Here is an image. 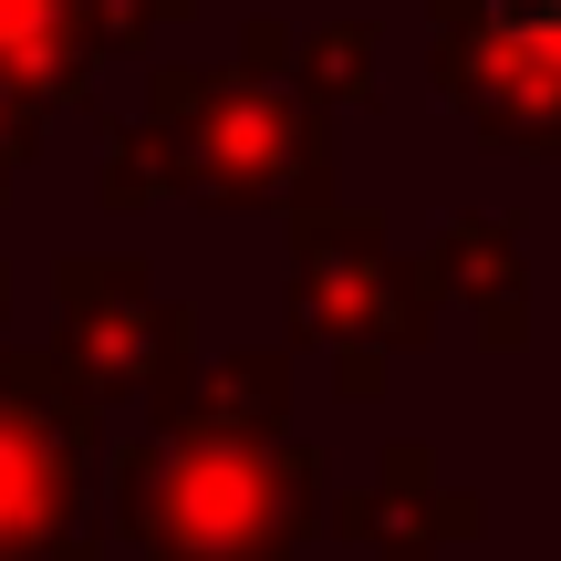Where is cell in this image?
<instances>
[{
    "mask_svg": "<svg viewBox=\"0 0 561 561\" xmlns=\"http://www.w3.org/2000/svg\"><path fill=\"white\" fill-rule=\"evenodd\" d=\"M104 208H333V115L301 73L261 62H157L146 104L104 136Z\"/></svg>",
    "mask_w": 561,
    "mask_h": 561,
    "instance_id": "1",
    "label": "cell"
},
{
    "mask_svg": "<svg viewBox=\"0 0 561 561\" xmlns=\"http://www.w3.org/2000/svg\"><path fill=\"white\" fill-rule=\"evenodd\" d=\"M115 530L136 561H301L322 458L291 426H146L115 458Z\"/></svg>",
    "mask_w": 561,
    "mask_h": 561,
    "instance_id": "2",
    "label": "cell"
},
{
    "mask_svg": "<svg viewBox=\"0 0 561 561\" xmlns=\"http://www.w3.org/2000/svg\"><path fill=\"white\" fill-rule=\"evenodd\" d=\"M447 280L405 261L375 208H291V333L333 354H416Z\"/></svg>",
    "mask_w": 561,
    "mask_h": 561,
    "instance_id": "3",
    "label": "cell"
},
{
    "mask_svg": "<svg viewBox=\"0 0 561 561\" xmlns=\"http://www.w3.org/2000/svg\"><path fill=\"white\" fill-rule=\"evenodd\" d=\"M104 447V396L62 354H0V561H62Z\"/></svg>",
    "mask_w": 561,
    "mask_h": 561,
    "instance_id": "4",
    "label": "cell"
},
{
    "mask_svg": "<svg viewBox=\"0 0 561 561\" xmlns=\"http://www.w3.org/2000/svg\"><path fill=\"white\" fill-rule=\"evenodd\" d=\"M426 73L489 146L561 157V0H426Z\"/></svg>",
    "mask_w": 561,
    "mask_h": 561,
    "instance_id": "5",
    "label": "cell"
},
{
    "mask_svg": "<svg viewBox=\"0 0 561 561\" xmlns=\"http://www.w3.org/2000/svg\"><path fill=\"white\" fill-rule=\"evenodd\" d=\"M53 354L94 385L104 405H157L167 385L198 364V312L157 291L146 261H94V250H62L53 261Z\"/></svg>",
    "mask_w": 561,
    "mask_h": 561,
    "instance_id": "6",
    "label": "cell"
},
{
    "mask_svg": "<svg viewBox=\"0 0 561 561\" xmlns=\"http://www.w3.org/2000/svg\"><path fill=\"white\" fill-rule=\"evenodd\" d=\"M198 0H0V94L32 115H73L115 53H146Z\"/></svg>",
    "mask_w": 561,
    "mask_h": 561,
    "instance_id": "7",
    "label": "cell"
},
{
    "mask_svg": "<svg viewBox=\"0 0 561 561\" xmlns=\"http://www.w3.org/2000/svg\"><path fill=\"white\" fill-rule=\"evenodd\" d=\"M479 530H489V500L447 489L426 468V447H385V468L343 500V541H375L385 561H426L447 541H479Z\"/></svg>",
    "mask_w": 561,
    "mask_h": 561,
    "instance_id": "8",
    "label": "cell"
},
{
    "mask_svg": "<svg viewBox=\"0 0 561 561\" xmlns=\"http://www.w3.org/2000/svg\"><path fill=\"white\" fill-rule=\"evenodd\" d=\"M426 261H437V280L468 301V322H479L489 354H510V343L530 333V261H520V240H510L500 219H479V208H468V219H447Z\"/></svg>",
    "mask_w": 561,
    "mask_h": 561,
    "instance_id": "9",
    "label": "cell"
},
{
    "mask_svg": "<svg viewBox=\"0 0 561 561\" xmlns=\"http://www.w3.org/2000/svg\"><path fill=\"white\" fill-rule=\"evenodd\" d=\"M291 416V364L280 354H219L187 364L157 396V426H280Z\"/></svg>",
    "mask_w": 561,
    "mask_h": 561,
    "instance_id": "10",
    "label": "cell"
},
{
    "mask_svg": "<svg viewBox=\"0 0 561 561\" xmlns=\"http://www.w3.org/2000/svg\"><path fill=\"white\" fill-rule=\"evenodd\" d=\"M301 94H312L322 115H364V104H375V32H364V21L312 32L301 42Z\"/></svg>",
    "mask_w": 561,
    "mask_h": 561,
    "instance_id": "11",
    "label": "cell"
},
{
    "mask_svg": "<svg viewBox=\"0 0 561 561\" xmlns=\"http://www.w3.org/2000/svg\"><path fill=\"white\" fill-rule=\"evenodd\" d=\"M32 157H42V115L21 94H0V198L21 187V167H32Z\"/></svg>",
    "mask_w": 561,
    "mask_h": 561,
    "instance_id": "12",
    "label": "cell"
},
{
    "mask_svg": "<svg viewBox=\"0 0 561 561\" xmlns=\"http://www.w3.org/2000/svg\"><path fill=\"white\" fill-rule=\"evenodd\" d=\"M333 385H343L354 405H375V396H385V354H343V364H333Z\"/></svg>",
    "mask_w": 561,
    "mask_h": 561,
    "instance_id": "13",
    "label": "cell"
},
{
    "mask_svg": "<svg viewBox=\"0 0 561 561\" xmlns=\"http://www.w3.org/2000/svg\"><path fill=\"white\" fill-rule=\"evenodd\" d=\"M0 354H11V271H0Z\"/></svg>",
    "mask_w": 561,
    "mask_h": 561,
    "instance_id": "14",
    "label": "cell"
}]
</instances>
